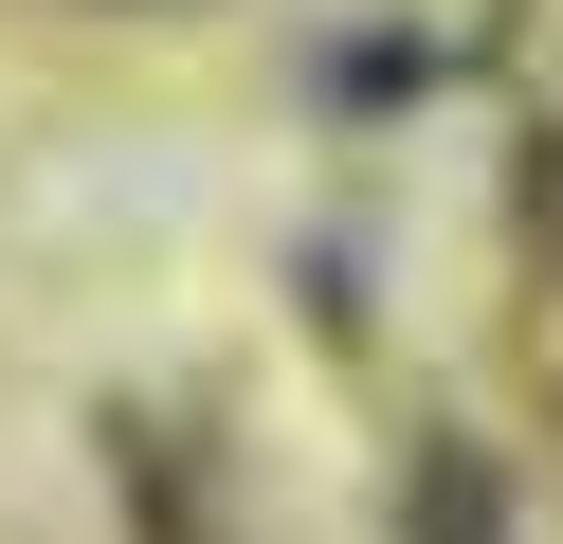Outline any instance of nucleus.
<instances>
[{"instance_id":"1","label":"nucleus","mask_w":563,"mask_h":544,"mask_svg":"<svg viewBox=\"0 0 563 544\" xmlns=\"http://www.w3.org/2000/svg\"><path fill=\"white\" fill-rule=\"evenodd\" d=\"M418 544H490V454H473V435L418 454Z\"/></svg>"},{"instance_id":"2","label":"nucleus","mask_w":563,"mask_h":544,"mask_svg":"<svg viewBox=\"0 0 563 544\" xmlns=\"http://www.w3.org/2000/svg\"><path fill=\"white\" fill-rule=\"evenodd\" d=\"M509 218H527V254H545V273H563V109H545V127H527V164H509Z\"/></svg>"}]
</instances>
